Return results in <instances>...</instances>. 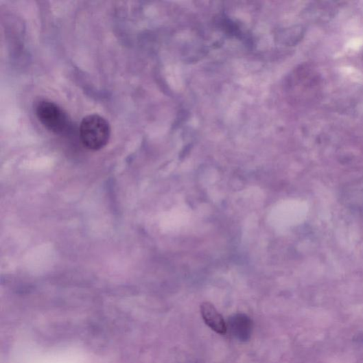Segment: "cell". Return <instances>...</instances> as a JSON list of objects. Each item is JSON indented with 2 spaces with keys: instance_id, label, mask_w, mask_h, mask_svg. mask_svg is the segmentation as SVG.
I'll return each instance as SVG.
<instances>
[{
  "instance_id": "3",
  "label": "cell",
  "mask_w": 363,
  "mask_h": 363,
  "mask_svg": "<svg viewBox=\"0 0 363 363\" xmlns=\"http://www.w3.org/2000/svg\"><path fill=\"white\" fill-rule=\"evenodd\" d=\"M227 330L229 329L231 335L242 341L246 342L253 333V324L252 319L244 314H236L228 319Z\"/></svg>"
},
{
  "instance_id": "4",
  "label": "cell",
  "mask_w": 363,
  "mask_h": 363,
  "mask_svg": "<svg viewBox=\"0 0 363 363\" xmlns=\"http://www.w3.org/2000/svg\"><path fill=\"white\" fill-rule=\"evenodd\" d=\"M204 323L213 331L224 335L227 331V325L223 316L211 303H203L200 307Z\"/></svg>"
},
{
  "instance_id": "1",
  "label": "cell",
  "mask_w": 363,
  "mask_h": 363,
  "mask_svg": "<svg viewBox=\"0 0 363 363\" xmlns=\"http://www.w3.org/2000/svg\"><path fill=\"white\" fill-rule=\"evenodd\" d=\"M80 136L83 145L89 150L99 151L109 143L111 127L102 116L88 115L81 121Z\"/></svg>"
},
{
  "instance_id": "2",
  "label": "cell",
  "mask_w": 363,
  "mask_h": 363,
  "mask_svg": "<svg viewBox=\"0 0 363 363\" xmlns=\"http://www.w3.org/2000/svg\"><path fill=\"white\" fill-rule=\"evenodd\" d=\"M35 111L38 121L51 132L59 134L68 130L69 116L57 104L47 100L40 101Z\"/></svg>"
}]
</instances>
